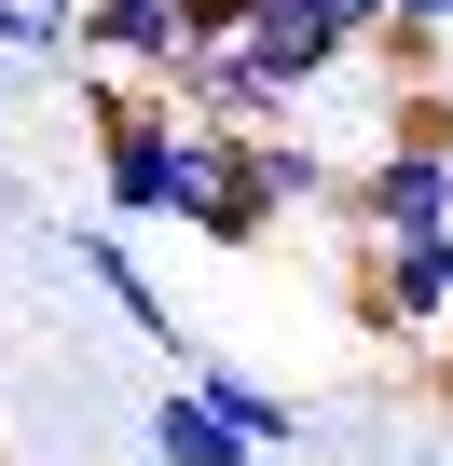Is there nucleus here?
I'll list each match as a JSON object with an SVG mask.
<instances>
[{
  "instance_id": "nucleus-1",
  "label": "nucleus",
  "mask_w": 453,
  "mask_h": 466,
  "mask_svg": "<svg viewBox=\"0 0 453 466\" xmlns=\"http://www.w3.org/2000/svg\"><path fill=\"white\" fill-rule=\"evenodd\" d=\"M344 219H357V233H426V219H453V137H426V124L371 137V165H344Z\"/></svg>"
},
{
  "instance_id": "nucleus-2",
  "label": "nucleus",
  "mask_w": 453,
  "mask_h": 466,
  "mask_svg": "<svg viewBox=\"0 0 453 466\" xmlns=\"http://www.w3.org/2000/svg\"><path fill=\"white\" fill-rule=\"evenodd\" d=\"M357 316H371V329H439V316H453V219H426V233H371Z\"/></svg>"
},
{
  "instance_id": "nucleus-3",
  "label": "nucleus",
  "mask_w": 453,
  "mask_h": 466,
  "mask_svg": "<svg viewBox=\"0 0 453 466\" xmlns=\"http://www.w3.org/2000/svg\"><path fill=\"white\" fill-rule=\"evenodd\" d=\"M179 0H83V69H138V83H179Z\"/></svg>"
},
{
  "instance_id": "nucleus-4",
  "label": "nucleus",
  "mask_w": 453,
  "mask_h": 466,
  "mask_svg": "<svg viewBox=\"0 0 453 466\" xmlns=\"http://www.w3.org/2000/svg\"><path fill=\"white\" fill-rule=\"evenodd\" d=\"M151 452H165V466H275V452H262V439H248L234 411H220V398H206L192 370L165 384V411H151Z\"/></svg>"
},
{
  "instance_id": "nucleus-5",
  "label": "nucleus",
  "mask_w": 453,
  "mask_h": 466,
  "mask_svg": "<svg viewBox=\"0 0 453 466\" xmlns=\"http://www.w3.org/2000/svg\"><path fill=\"white\" fill-rule=\"evenodd\" d=\"M192 384H206L220 411H234V425H248L262 452H303V398H289V384H262L248 357H206V343H192Z\"/></svg>"
},
{
  "instance_id": "nucleus-6",
  "label": "nucleus",
  "mask_w": 453,
  "mask_h": 466,
  "mask_svg": "<svg viewBox=\"0 0 453 466\" xmlns=\"http://www.w3.org/2000/svg\"><path fill=\"white\" fill-rule=\"evenodd\" d=\"M83 56V0H0V69H69Z\"/></svg>"
},
{
  "instance_id": "nucleus-7",
  "label": "nucleus",
  "mask_w": 453,
  "mask_h": 466,
  "mask_svg": "<svg viewBox=\"0 0 453 466\" xmlns=\"http://www.w3.org/2000/svg\"><path fill=\"white\" fill-rule=\"evenodd\" d=\"M83 275H97V289H110V302H124V316H138L151 343H179V302H165V289L138 275V248H124V233H83ZM179 357H192V343H179Z\"/></svg>"
},
{
  "instance_id": "nucleus-8",
  "label": "nucleus",
  "mask_w": 453,
  "mask_h": 466,
  "mask_svg": "<svg viewBox=\"0 0 453 466\" xmlns=\"http://www.w3.org/2000/svg\"><path fill=\"white\" fill-rule=\"evenodd\" d=\"M385 42L398 56H453V0H385Z\"/></svg>"
},
{
  "instance_id": "nucleus-9",
  "label": "nucleus",
  "mask_w": 453,
  "mask_h": 466,
  "mask_svg": "<svg viewBox=\"0 0 453 466\" xmlns=\"http://www.w3.org/2000/svg\"><path fill=\"white\" fill-rule=\"evenodd\" d=\"M262 28V0H179V42L206 56V42H248Z\"/></svg>"
},
{
  "instance_id": "nucleus-10",
  "label": "nucleus",
  "mask_w": 453,
  "mask_h": 466,
  "mask_svg": "<svg viewBox=\"0 0 453 466\" xmlns=\"http://www.w3.org/2000/svg\"><path fill=\"white\" fill-rule=\"evenodd\" d=\"M289 15H316L344 56H357V42H385V0H289Z\"/></svg>"
}]
</instances>
